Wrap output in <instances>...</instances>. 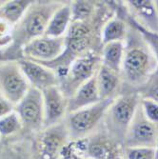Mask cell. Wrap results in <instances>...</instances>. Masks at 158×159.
I'll use <instances>...</instances> for the list:
<instances>
[{
    "instance_id": "4316f807",
    "label": "cell",
    "mask_w": 158,
    "mask_h": 159,
    "mask_svg": "<svg viewBox=\"0 0 158 159\" xmlns=\"http://www.w3.org/2000/svg\"><path fill=\"white\" fill-rule=\"evenodd\" d=\"M14 109H16V106L0 93V118L14 111Z\"/></svg>"
},
{
    "instance_id": "d6986e66",
    "label": "cell",
    "mask_w": 158,
    "mask_h": 159,
    "mask_svg": "<svg viewBox=\"0 0 158 159\" xmlns=\"http://www.w3.org/2000/svg\"><path fill=\"white\" fill-rule=\"evenodd\" d=\"M126 24L121 19H111L107 22L101 33V43L106 45L108 43L123 41L126 36Z\"/></svg>"
},
{
    "instance_id": "5bb4252c",
    "label": "cell",
    "mask_w": 158,
    "mask_h": 159,
    "mask_svg": "<svg viewBox=\"0 0 158 159\" xmlns=\"http://www.w3.org/2000/svg\"><path fill=\"white\" fill-rule=\"evenodd\" d=\"M71 24L70 3H63L51 18L44 35L51 37H63L67 34Z\"/></svg>"
},
{
    "instance_id": "484cf974",
    "label": "cell",
    "mask_w": 158,
    "mask_h": 159,
    "mask_svg": "<svg viewBox=\"0 0 158 159\" xmlns=\"http://www.w3.org/2000/svg\"><path fill=\"white\" fill-rule=\"evenodd\" d=\"M128 159H156V152L149 147L132 148L128 152Z\"/></svg>"
},
{
    "instance_id": "7a4b0ae2",
    "label": "cell",
    "mask_w": 158,
    "mask_h": 159,
    "mask_svg": "<svg viewBox=\"0 0 158 159\" xmlns=\"http://www.w3.org/2000/svg\"><path fill=\"white\" fill-rule=\"evenodd\" d=\"M100 63V55L96 51L91 50L70 65L67 73L58 83V87L68 99L83 84L95 75Z\"/></svg>"
},
{
    "instance_id": "e0dca14e",
    "label": "cell",
    "mask_w": 158,
    "mask_h": 159,
    "mask_svg": "<svg viewBox=\"0 0 158 159\" xmlns=\"http://www.w3.org/2000/svg\"><path fill=\"white\" fill-rule=\"evenodd\" d=\"M32 3L33 1L29 0L3 1L0 5V19L6 21L14 28L22 19Z\"/></svg>"
},
{
    "instance_id": "4dcf8cb0",
    "label": "cell",
    "mask_w": 158,
    "mask_h": 159,
    "mask_svg": "<svg viewBox=\"0 0 158 159\" xmlns=\"http://www.w3.org/2000/svg\"><path fill=\"white\" fill-rule=\"evenodd\" d=\"M2 3H3V1H0V5H1Z\"/></svg>"
},
{
    "instance_id": "9c48e42d",
    "label": "cell",
    "mask_w": 158,
    "mask_h": 159,
    "mask_svg": "<svg viewBox=\"0 0 158 159\" xmlns=\"http://www.w3.org/2000/svg\"><path fill=\"white\" fill-rule=\"evenodd\" d=\"M137 108V93L123 94L116 99H113L105 116H108L110 123L114 128L126 129L130 127Z\"/></svg>"
},
{
    "instance_id": "603a6c76",
    "label": "cell",
    "mask_w": 158,
    "mask_h": 159,
    "mask_svg": "<svg viewBox=\"0 0 158 159\" xmlns=\"http://www.w3.org/2000/svg\"><path fill=\"white\" fill-rule=\"evenodd\" d=\"M129 22H130L132 27L134 28L135 30L143 36V38L145 39L147 44L150 46V49L152 51L153 54L155 55L156 60L158 61V34H155V33L148 30V29H146L145 27H143L132 16L129 17Z\"/></svg>"
},
{
    "instance_id": "ffe728a7",
    "label": "cell",
    "mask_w": 158,
    "mask_h": 159,
    "mask_svg": "<svg viewBox=\"0 0 158 159\" xmlns=\"http://www.w3.org/2000/svg\"><path fill=\"white\" fill-rule=\"evenodd\" d=\"M71 22H89L93 16L95 3L93 1H74L70 3Z\"/></svg>"
},
{
    "instance_id": "f1b7e54d",
    "label": "cell",
    "mask_w": 158,
    "mask_h": 159,
    "mask_svg": "<svg viewBox=\"0 0 158 159\" xmlns=\"http://www.w3.org/2000/svg\"><path fill=\"white\" fill-rule=\"evenodd\" d=\"M154 4H155V7H156L157 11H158V1H155V2H154Z\"/></svg>"
},
{
    "instance_id": "52a82bcc",
    "label": "cell",
    "mask_w": 158,
    "mask_h": 159,
    "mask_svg": "<svg viewBox=\"0 0 158 159\" xmlns=\"http://www.w3.org/2000/svg\"><path fill=\"white\" fill-rule=\"evenodd\" d=\"M151 68V57L145 49L133 47L125 52L121 70L131 84L142 85L153 71Z\"/></svg>"
},
{
    "instance_id": "ac0fdd59",
    "label": "cell",
    "mask_w": 158,
    "mask_h": 159,
    "mask_svg": "<svg viewBox=\"0 0 158 159\" xmlns=\"http://www.w3.org/2000/svg\"><path fill=\"white\" fill-rule=\"evenodd\" d=\"M127 2L132 9H134L137 16L149 25L146 29L158 34V11L154 2L147 0H131Z\"/></svg>"
},
{
    "instance_id": "7c38bea8",
    "label": "cell",
    "mask_w": 158,
    "mask_h": 159,
    "mask_svg": "<svg viewBox=\"0 0 158 159\" xmlns=\"http://www.w3.org/2000/svg\"><path fill=\"white\" fill-rule=\"evenodd\" d=\"M141 109V108H140ZM137 108L133 119L130 125L129 143L136 147H149L153 145L157 137L155 124L149 121L142 110Z\"/></svg>"
},
{
    "instance_id": "cb8c5ba5",
    "label": "cell",
    "mask_w": 158,
    "mask_h": 159,
    "mask_svg": "<svg viewBox=\"0 0 158 159\" xmlns=\"http://www.w3.org/2000/svg\"><path fill=\"white\" fill-rule=\"evenodd\" d=\"M21 58H24L22 47L14 44V43L6 47H0V63L18 61Z\"/></svg>"
},
{
    "instance_id": "3957f363",
    "label": "cell",
    "mask_w": 158,
    "mask_h": 159,
    "mask_svg": "<svg viewBox=\"0 0 158 159\" xmlns=\"http://www.w3.org/2000/svg\"><path fill=\"white\" fill-rule=\"evenodd\" d=\"M113 99L100 100L92 106L68 113L65 118V124L69 134L80 137L92 132L105 116Z\"/></svg>"
},
{
    "instance_id": "6da1fadb",
    "label": "cell",
    "mask_w": 158,
    "mask_h": 159,
    "mask_svg": "<svg viewBox=\"0 0 158 159\" xmlns=\"http://www.w3.org/2000/svg\"><path fill=\"white\" fill-rule=\"evenodd\" d=\"M63 5L60 1H33L22 19L13 29V43L23 47L45 34L53 13Z\"/></svg>"
},
{
    "instance_id": "8fae6325",
    "label": "cell",
    "mask_w": 158,
    "mask_h": 159,
    "mask_svg": "<svg viewBox=\"0 0 158 159\" xmlns=\"http://www.w3.org/2000/svg\"><path fill=\"white\" fill-rule=\"evenodd\" d=\"M18 64L29 84L34 89L42 92L49 87L57 86L59 83L58 76L55 71L39 62L21 58L18 60Z\"/></svg>"
},
{
    "instance_id": "f546056e",
    "label": "cell",
    "mask_w": 158,
    "mask_h": 159,
    "mask_svg": "<svg viewBox=\"0 0 158 159\" xmlns=\"http://www.w3.org/2000/svg\"><path fill=\"white\" fill-rule=\"evenodd\" d=\"M156 159H158V150H157V152H156Z\"/></svg>"
},
{
    "instance_id": "44dd1931",
    "label": "cell",
    "mask_w": 158,
    "mask_h": 159,
    "mask_svg": "<svg viewBox=\"0 0 158 159\" xmlns=\"http://www.w3.org/2000/svg\"><path fill=\"white\" fill-rule=\"evenodd\" d=\"M138 94L142 99H149L158 103V66L149 75L147 80L140 85Z\"/></svg>"
},
{
    "instance_id": "7402d4cb",
    "label": "cell",
    "mask_w": 158,
    "mask_h": 159,
    "mask_svg": "<svg viewBox=\"0 0 158 159\" xmlns=\"http://www.w3.org/2000/svg\"><path fill=\"white\" fill-rule=\"evenodd\" d=\"M23 128L20 117L14 111L0 118V135L10 136L18 133Z\"/></svg>"
},
{
    "instance_id": "8992f818",
    "label": "cell",
    "mask_w": 158,
    "mask_h": 159,
    "mask_svg": "<svg viewBox=\"0 0 158 159\" xmlns=\"http://www.w3.org/2000/svg\"><path fill=\"white\" fill-rule=\"evenodd\" d=\"M66 46L65 36L51 37L42 35L22 47L24 58L46 63L55 60L64 52Z\"/></svg>"
},
{
    "instance_id": "5b68a950",
    "label": "cell",
    "mask_w": 158,
    "mask_h": 159,
    "mask_svg": "<svg viewBox=\"0 0 158 159\" xmlns=\"http://www.w3.org/2000/svg\"><path fill=\"white\" fill-rule=\"evenodd\" d=\"M14 111L20 117L23 127L32 131L44 129V105L41 91L31 87Z\"/></svg>"
},
{
    "instance_id": "ba28073f",
    "label": "cell",
    "mask_w": 158,
    "mask_h": 159,
    "mask_svg": "<svg viewBox=\"0 0 158 159\" xmlns=\"http://www.w3.org/2000/svg\"><path fill=\"white\" fill-rule=\"evenodd\" d=\"M44 105V129L65 120L68 114V98L57 86L42 91Z\"/></svg>"
},
{
    "instance_id": "9a60e30c",
    "label": "cell",
    "mask_w": 158,
    "mask_h": 159,
    "mask_svg": "<svg viewBox=\"0 0 158 159\" xmlns=\"http://www.w3.org/2000/svg\"><path fill=\"white\" fill-rule=\"evenodd\" d=\"M95 78L101 100L114 98V93L119 85V74L114 73L100 63V66L95 74Z\"/></svg>"
},
{
    "instance_id": "30bf717a",
    "label": "cell",
    "mask_w": 158,
    "mask_h": 159,
    "mask_svg": "<svg viewBox=\"0 0 158 159\" xmlns=\"http://www.w3.org/2000/svg\"><path fill=\"white\" fill-rule=\"evenodd\" d=\"M68 134L65 120L43 129L38 137V152L41 159H54L64 147Z\"/></svg>"
},
{
    "instance_id": "277c9868",
    "label": "cell",
    "mask_w": 158,
    "mask_h": 159,
    "mask_svg": "<svg viewBox=\"0 0 158 159\" xmlns=\"http://www.w3.org/2000/svg\"><path fill=\"white\" fill-rule=\"evenodd\" d=\"M31 88L18 61L0 63V93L16 106Z\"/></svg>"
},
{
    "instance_id": "4fadbf2b",
    "label": "cell",
    "mask_w": 158,
    "mask_h": 159,
    "mask_svg": "<svg viewBox=\"0 0 158 159\" xmlns=\"http://www.w3.org/2000/svg\"><path fill=\"white\" fill-rule=\"evenodd\" d=\"M101 100L99 96L95 75L83 84L68 99V113L92 106Z\"/></svg>"
},
{
    "instance_id": "d4e9b609",
    "label": "cell",
    "mask_w": 158,
    "mask_h": 159,
    "mask_svg": "<svg viewBox=\"0 0 158 159\" xmlns=\"http://www.w3.org/2000/svg\"><path fill=\"white\" fill-rule=\"evenodd\" d=\"M140 107L145 117L151 123L158 125V103L149 99H142Z\"/></svg>"
},
{
    "instance_id": "2e32d148",
    "label": "cell",
    "mask_w": 158,
    "mask_h": 159,
    "mask_svg": "<svg viewBox=\"0 0 158 159\" xmlns=\"http://www.w3.org/2000/svg\"><path fill=\"white\" fill-rule=\"evenodd\" d=\"M125 49L123 41L108 43L106 45H103L102 52L100 55L101 65L111 70L114 73L120 74Z\"/></svg>"
},
{
    "instance_id": "83f0119b",
    "label": "cell",
    "mask_w": 158,
    "mask_h": 159,
    "mask_svg": "<svg viewBox=\"0 0 158 159\" xmlns=\"http://www.w3.org/2000/svg\"><path fill=\"white\" fill-rule=\"evenodd\" d=\"M107 149L102 145H99V144L91 147V153L97 158H104L105 156H107Z\"/></svg>"
}]
</instances>
